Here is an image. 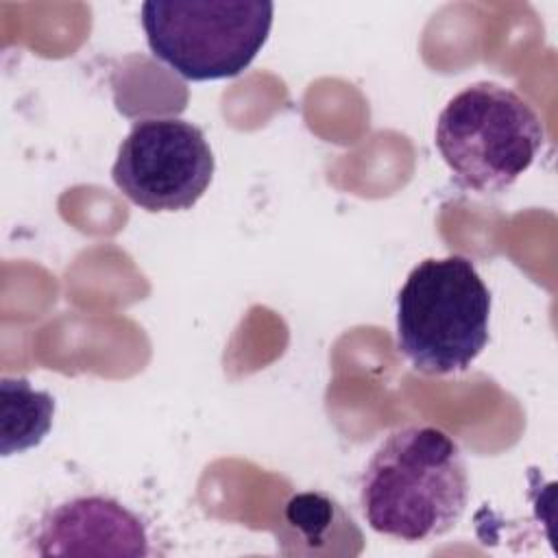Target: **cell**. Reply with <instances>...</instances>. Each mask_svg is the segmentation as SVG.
<instances>
[{
    "label": "cell",
    "instance_id": "cell-1",
    "mask_svg": "<svg viewBox=\"0 0 558 558\" xmlns=\"http://www.w3.org/2000/svg\"><path fill=\"white\" fill-rule=\"evenodd\" d=\"M469 495L462 451L434 425L390 432L360 480V506L371 530L403 543H425L447 534L462 519Z\"/></svg>",
    "mask_w": 558,
    "mask_h": 558
},
{
    "label": "cell",
    "instance_id": "cell-2",
    "mask_svg": "<svg viewBox=\"0 0 558 558\" xmlns=\"http://www.w3.org/2000/svg\"><path fill=\"white\" fill-rule=\"evenodd\" d=\"M490 292L462 255L427 257L397 296V347L425 375L469 371L488 344Z\"/></svg>",
    "mask_w": 558,
    "mask_h": 558
},
{
    "label": "cell",
    "instance_id": "cell-3",
    "mask_svg": "<svg viewBox=\"0 0 558 558\" xmlns=\"http://www.w3.org/2000/svg\"><path fill=\"white\" fill-rule=\"evenodd\" d=\"M434 142L458 185L497 194L536 161L545 129L534 107L514 89L477 81L445 105Z\"/></svg>",
    "mask_w": 558,
    "mask_h": 558
},
{
    "label": "cell",
    "instance_id": "cell-4",
    "mask_svg": "<svg viewBox=\"0 0 558 558\" xmlns=\"http://www.w3.org/2000/svg\"><path fill=\"white\" fill-rule=\"evenodd\" d=\"M268 0H148L142 26L150 52L187 81L242 74L272 28Z\"/></svg>",
    "mask_w": 558,
    "mask_h": 558
},
{
    "label": "cell",
    "instance_id": "cell-5",
    "mask_svg": "<svg viewBox=\"0 0 558 558\" xmlns=\"http://www.w3.org/2000/svg\"><path fill=\"white\" fill-rule=\"evenodd\" d=\"M214 168V153L201 126L181 118H146L122 140L111 179L146 211H183L207 192Z\"/></svg>",
    "mask_w": 558,
    "mask_h": 558
},
{
    "label": "cell",
    "instance_id": "cell-6",
    "mask_svg": "<svg viewBox=\"0 0 558 558\" xmlns=\"http://www.w3.org/2000/svg\"><path fill=\"white\" fill-rule=\"evenodd\" d=\"M39 556H148L144 521L113 497L83 495L50 508L33 536Z\"/></svg>",
    "mask_w": 558,
    "mask_h": 558
},
{
    "label": "cell",
    "instance_id": "cell-7",
    "mask_svg": "<svg viewBox=\"0 0 558 558\" xmlns=\"http://www.w3.org/2000/svg\"><path fill=\"white\" fill-rule=\"evenodd\" d=\"M0 451L22 453L37 447L52 427L54 399L46 390H35L26 377H2L0 381Z\"/></svg>",
    "mask_w": 558,
    "mask_h": 558
},
{
    "label": "cell",
    "instance_id": "cell-8",
    "mask_svg": "<svg viewBox=\"0 0 558 558\" xmlns=\"http://www.w3.org/2000/svg\"><path fill=\"white\" fill-rule=\"evenodd\" d=\"M342 514L336 501L320 493H303L288 501L286 519L288 523L305 536V543H323L325 532L333 527L336 517Z\"/></svg>",
    "mask_w": 558,
    "mask_h": 558
}]
</instances>
